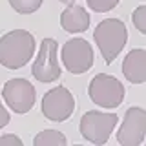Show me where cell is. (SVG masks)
I'll return each instance as SVG.
<instances>
[{"label":"cell","instance_id":"cell-17","mask_svg":"<svg viewBox=\"0 0 146 146\" xmlns=\"http://www.w3.org/2000/svg\"><path fill=\"white\" fill-rule=\"evenodd\" d=\"M9 121H11V117H9V111L4 108V104L0 102V130H2L4 126H7Z\"/></svg>","mask_w":146,"mask_h":146},{"label":"cell","instance_id":"cell-7","mask_svg":"<svg viewBox=\"0 0 146 146\" xmlns=\"http://www.w3.org/2000/svg\"><path fill=\"white\" fill-rule=\"evenodd\" d=\"M4 102L9 106V110L15 113H27L35 106L36 91L29 80L26 79H11L2 88Z\"/></svg>","mask_w":146,"mask_h":146},{"label":"cell","instance_id":"cell-16","mask_svg":"<svg viewBox=\"0 0 146 146\" xmlns=\"http://www.w3.org/2000/svg\"><path fill=\"white\" fill-rule=\"evenodd\" d=\"M0 146H22V141L17 135H4L0 137Z\"/></svg>","mask_w":146,"mask_h":146},{"label":"cell","instance_id":"cell-9","mask_svg":"<svg viewBox=\"0 0 146 146\" xmlns=\"http://www.w3.org/2000/svg\"><path fill=\"white\" fill-rule=\"evenodd\" d=\"M146 137V110L128 108L122 124L117 131V141L122 146H139Z\"/></svg>","mask_w":146,"mask_h":146},{"label":"cell","instance_id":"cell-10","mask_svg":"<svg viewBox=\"0 0 146 146\" xmlns=\"http://www.w3.org/2000/svg\"><path fill=\"white\" fill-rule=\"evenodd\" d=\"M122 75L131 84L146 82V49H131L122 60Z\"/></svg>","mask_w":146,"mask_h":146},{"label":"cell","instance_id":"cell-14","mask_svg":"<svg viewBox=\"0 0 146 146\" xmlns=\"http://www.w3.org/2000/svg\"><path fill=\"white\" fill-rule=\"evenodd\" d=\"M88 2V7L95 13H108L111 11L113 7H117V4L121 0H86Z\"/></svg>","mask_w":146,"mask_h":146},{"label":"cell","instance_id":"cell-15","mask_svg":"<svg viewBox=\"0 0 146 146\" xmlns=\"http://www.w3.org/2000/svg\"><path fill=\"white\" fill-rule=\"evenodd\" d=\"M131 22H133V26L139 29V33L146 35V6L135 7V11L131 13Z\"/></svg>","mask_w":146,"mask_h":146},{"label":"cell","instance_id":"cell-12","mask_svg":"<svg viewBox=\"0 0 146 146\" xmlns=\"http://www.w3.org/2000/svg\"><path fill=\"white\" fill-rule=\"evenodd\" d=\"M66 137L57 130H44L33 139L35 146H66Z\"/></svg>","mask_w":146,"mask_h":146},{"label":"cell","instance_id":"cell-5","mask_svg":"<svg viewBox=\"0 0 146 146\" xmlns=\"http://www.w3.org/2000/svg\"><path fill=\"white\" fill-rule=\"evenodd\" d=\"M58 46L53 38H44L40 42L38 55H36L33 66H31V73L38 82L49 84V82L58 80L60 77V64H58L57 57Z\"/></svg>","mask_w":146,"mask_h":146},{"label":"cell","instance_id":"cell-4","mask_svg":"<svg viewBox=\"0 0 146 146\" xmlns=\"http://www.w3.org/2000/svg\"><path fill=\"white\" fill-rule=\"evenodd\" d=\"M117 121L119 117L115 113H104L97 110L86 111L80 119V135L93 144H104L115 130Z\"/></svg>","mask_w":146,"mask_h":146},{"label":"cell","instance_id":"cell-18","mask_svg":"<svg viewBox=\"0 0 146 146\" xmlns=\"http://www.w3.org/2000/svg\"><path fill=\"white\" fill-rule=\"evenodd\" d=\"M58 2H62V4H75V0H58Z\"/></svg>","mask_w":146,"mask_h":146},{"label":"cell","instance_id":"cell-13","mask_svg":"<svg viewBox=\"0 0 146 146\" xmlns=\"http://www.w3.org/2000/svg\"><path fill=\"white\" fill-rule=\"evenodd\" d=\"M42 2L44 0H9V6L20 15H29L42 6Z\"/></svg>","mask_w":146,"mask_h":146},{"label":"cell","instance_id":"cell-6","mask_svg":"<svg viewBox=\"0 0 146 146\" xmlns=\"http://www.w3.org/2000/svg\"><path fill=\"white\" fill-rule=\"evenodd\" d=\"M40 108H42V113L48 121L64 122L75 111V99H73V93L68 88L57 86V88L49 90L48 93H44Z\"/></svg>","mask_w":146,"mask_h":146},{"label":"cell","instance_id":"cell-3","mask_svg":"<svg viewBox=\"0 0 146 146\" xmlns=\"http://www.w3.org/2000/svg\"><path fill=\"white\" fill-rule=\"evenodd\" d=\"M88 95L91 102H95L100 108H119L124 100V86L122 82L106 73L95 75L90 82Z\"/></svg>","mask_w":146,"mask_h":146},{"label":"cell","instance_id":"cell-1","mask_svg":"<svg viewBox=\"0 0 146 146\" xmlns=\"http://www.w3.org/2000/svg\"><path fill=\"white\" fill-rule=\"evenodd\" d=\"M35 36L26 29H13L0 36V64L7 70H20L35 55Z\"/></svg>","mask_w":146,"mask_h":146},{"label":"cell","instance_id":"cell-8","mask_svg":"<svg viewBox=\"0 0 146 146\" xmlns=\"http://www.w3.org/2000/svg\"><path fill=\"white\" fill-rule=\"evenodd\" d=\"M60 58L70 73L80 75L93 66V48L84 38H71L62 46Z\"/></svg>","mask_w":146,"mask_h":146},{"label":"cell","instance_id":"cell-2","mask_svg":"<svg viewBox=\"0 0 146 146\" xmlns=\"http://www.w3.org/2000/svg\"><path fill=\"white\" fill-rule=\"evenodd\" d=\"M93 38L100 49L104 62L111 64L128 42L126 24L122 20H119V18H106V20L97 24V27L93 31Z\"/></svg>","mask_w":146,"mask_h":146},{"label":"cell","instance_id":"cell-11","mask_svg":"<svg viewBox=\"0 0 146 146\" xmlns=\"http://www.w3.org/2000/svg\"><path fill=\"white\" fill-rule=\"evenodd\" d=\"M60 26L68 33H84L90 27V15L82 6L68 4L60 15Z\"/></svg>","mask_w":146,"mask_h":146}]
</instances>
